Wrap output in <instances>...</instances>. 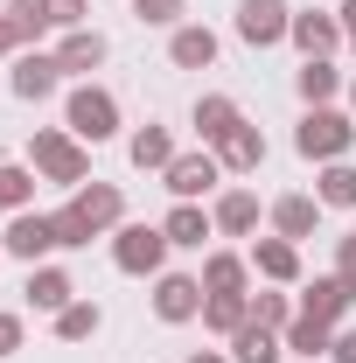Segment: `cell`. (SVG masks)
<instances>
[{
  "label": "cell",
  "mask_w": 356,
  "mask_h": 363,
  "mask_svg": "<svg viewBox=\"0 0 356 363\" xmlns=\"http://www.w3.org/2000/svg\"><path fill=\"white\" fill-rule=\"evenodd\" d=\"M126 224V196H119V182H98L91 175L63 210H56V252H84L91 238H112V230Z\"/></svg>",
  "instance_id": "obj_1"
},
{
  "label": "cell",
  "mask_w": 356,
  "mask_h": 363,
  "mask_svg": "<svg viewBox=\"0 0 356 363\" xmlns=\"http://www.w3.org/2000/svg\"><path fill=\"white\" fill-rule=\"evenodd\" d=\"M28 168L43 182H63V189H84L91 182V147L70 126H35L28 133Z\"/></svg>",
  "instance_id": "obj_2"
},
{
  "label": "cell",
  "mask_w": 356,
  "mask_h": 363,
  "mask_svg": "<svg viewBox=\"0 0 356 363\" xmlns=\"http://www.w3.org/2000/svg\"><path fill=\"white\" fill-rule=\"evenodd\" d=\"M294 147L308 154L314 168H321V161H350V147H356V112H343V105H308V112H301V126H294Z\"/></svg>",
  "instance_id": "obj_3"
},
{
  "label": "cell",
  "mask_w": 356,
  "mask_h": 363,
  "mask_svg": "<svg viewBox=\"0 0 356 363\" xmlns=\"http://www.w3.org/2000/svg\"><path fill=\"white\" fill-rule=\"evenodd\" d=\"M63 126L84 140V147H105V140H119V98L105 84H77L63 98Z\"/></svg>",
  "instance_id": "obj_4"
},
{
  "label": "cell",
  "mask_w": 356,
  "mask_h": 363,
  "mask_svg": "<svg viewBox=\"0 0 356 363\" xmlns=\"http://www.w3.org/2000/svg\"><path fill=\"white\" fill-rule=\"evenodd\" d=\"M168 230L161 224H119L112 230V266L119 272H133V279H161L168 272Z\"/></svg>",
  "instance_id": "obj_5"
},
{
  "label": "cell",
  "mask_w": 356,
  "mask_h": 363,
  "mask_svg": "<svg viewBox=\"0 0 356 363\" xmlns=\"http://www.w3.org/2000/svg\"><path fill=\"white\" fill-rule=\"evenodd\" d=\"M0 252L21 259V266H43L49 252H56V217H43V210H14V217H7V238H0Z\"/></svg>",
  "instance_id": "obj_6"
},
{
  "label": "cell",
  "mask_w": 356,
  "mask_h": 363,
  "mask_svg": "<svg viewBox=\"0 0 356 363\" xmlns=\"http://www.w3.org/2000/svg\"><path fill=\"white\" fill-rule=\"evenodd\" d=\"M56 84H63V63H56V49H21V56H14V70H7V91H14L21 105H43V98H56Z\"/></svg>",
  "instance_id": "obj_7"
},
{
  "label": "cell",
  "mask_w": 356,
  "mask_h": 363,
  "mask_svg": "<svg viewBox=\"0 0 356 363\" xmlns=\"http://www.w3.org/2000/svg\"><path fill=\"white\" fill-rule=\"evenodd\" d=\"M203 279L196 272H161L154 279V315L168 321V328H182V321H203Z\"/></svg>",
  "instance_id": "obj_8"
},
{
  "label": "cell",
  "mask_w": 356,
  "mask_h": 363,
  "mask_svg": "<svg viewBox=\"0 0 356 363\" xmlns=\"http://www.w3.org/2000/svg\"><path fill=\"white\" fill-rule=\"evenodd\" d=\"M161 182H168V196H175V203H196V196H210V189L223 182V161L210 154V147H196V154H175Z\"/></svg>",
  "instance_id": "obj_9"
},
{
  "label": "cell",
  "mask_w": 356,
  "mask_h": 363,
  "mask_svg": "<svg viewBox=\"0 0 356 363\" xmlns=\"http://www.w3.org/2000/svg\"><path fill=\"white\" fill-rule=\"evenodd\" d=\"M287 28H294L287 0H238V43L272 49V43H287Z\"/></svg>",
  "instance_id": "obj_10"
},
{
  "label": "cell",
  "mask_w": 356,
  "mask_h": 363,
  "mask_svg": "<svg viewBox=\"0 0 356 363\" xmlns=\"http://www.w3.org/2000/svg\"><path fill=\"white\" fill-rule=\"evenodd\" d=\"M356 308V279H343V272H321V279H308L301 286V315H321L343 328V315Z\"/></svg>",
  "instance_id": "obj_11"
},
{
  "label": "cell",
  "mask_w": 356,
  "mask_h": 363,
  "mask_svg": "<svg viewBox=\"0 0 356 363\" xmlns=\"http://www.w3.org/2000/svg\"><path fill=\"white\" fill-rule=\"evenodd\" d=\"M287 43L301 49V63H308V56H335V49L350 43V35H343V21H335V14H321V7H308V14H294Z\"/></svg>",
  "instance_id": "obj_12"
},
{
  "label": "cell",
  "mask_w": 356,
  "mask_h": 363,
  "mask_svg": "<svg viewBox=\"0 0 356 363\" xmlns=\"http://www.w3.org/2000/svg\"><path fill=\"white\" fill-rule=\"evenodd\" d=\"M252 272L266 286H301V245L294 238H252Z\"/></svg>",
  "instance_id": "obj_13"
},
{
  "label": "cell",
  "mask_w": 356,
  "mask_h": 363,
  "mask_svg": "<svg viewBox=\"0 0 356 363\" xmlns=\"http://www.w3.org/2000/svg\"><path fill=\"white\" fill-rule=\"evenodd\" d=\"M21 294H28V308H35V315L56 321L70 301H77V279H70L63 266H28V286H21Z\"/></svg>",
  "instance_id": "obj_14"
},
{
  "label": "cell",
  "mask_w": 356,
  "mask_h": 363,
  "mask_svg": "<svg viewBox=\"0 0 356 363\" xmlns=\"http://www.w3.org/2000/svg\"><path fill=\"white\" fill-rule=\"evenodd\" d=\"M105 56H112V43H105L98 28H70V35L56 43V63H63V77H84V84H91V70H98Z\"/></svg>",
  "instance_id": "obj_15"
},
{
  "label": "cell",
  "mask_w": 356,
  "mask_h": 363,
  "mask_svg": "<svg viewBox=\"0 0 356 363\" xmlns=\"http://www.w3.org/2000/svg\"><path fill=\"white\" fill-rule=\"evenodd\" d=\"M238 126H245L238 98H223V91H203V98H196V133H203V147H223Z\"/></svg>",
  "instance_id": "obj_16"
},
{
  "label": "cell",
  "mask_w": 356,
  "mask_h": 363,
  "mask_svg": "<svg viewBox=\"0 0 356 363\" xmlns=\"http://www.w3.org/2000/svg\"><path fill=\"white\" fill-rule=\"evenodd\" d=\"M210 224H217V238H252L259 230V196L252 189H223L210 203Z\"/></svg>",
  "instance_id": "obj_17"
},
{
  "label": "cell",
  "mask_w": 356,
  "mask_h": 363,
  "mask_svg": "<svg viewBox=\"0 0 356 363\" xmlns=\"http://www.w3.org/2000/svg\"><path fill=\"white\" fill-rule=\"evenodd\" d=\"M168 63H175V70H210V63H217V35H210L203 21H182L175 35H168Z\"/></svg>",
  "instance_id": "obj_18"
},
{
  "label": "cell",
  "mask_w": 356,
  "mask_h": 363,
  "mask_svg": "<svg viewBox=\"0 0 356 363\" xmlns=\"http://www.w3.org/2000/svg\"><path fill=\"white\" fill-rule=\"evenodd\" d=\"M266 217H272V238H294V245H301V238H314V224H321V203L294 189V196H279V203H272Z\"/></svg>",
  "instance_id": "obj_19"
},
{
  "label": "cell",
  "mask_w": 356,
  "mask_h": 363,
  "mask_svg": "<svg viewBox=\"0 0 356 363\" xmlns=\"http://www.w3.org/2000/svg\"><path fill=\"white\" fill-rule=\"evenodd\" d=\"M161 230H168V245H175V252H203V238H217V224H210V210H203V203H175V210L161 217Z\"/></svg>",
  "instance_id": "obj_20"
},
{
  "label": "cell",
  "mask_w": 356,
  "mask_h": 363,
  "mask_svg": "<svg viewBox=\"0 0 356 363\" xmlns=\"http://www.w3.org/2000/svg\"><path fill=\"white\" fill-rule=\"evenodd\" d=\"M210 154L223 161V175H259V161H266V133H259V126L245 119V126L223 140V147H210Z\"/></svg>",
  "instance_id": "obj_21"
},
{
  "label": "cell",
  "mask_w": 356,
  "mask_h": 363,
  "mask_svg": "<svg viewBox=\"0 0 356 363\" xmlns=\"http://www.w3.org/2000/svg\"><path fill=\"white\" fill-rule=\"evenodd\" d=\"M126 154H133L140 175H168V161H175V133H168V126H140V133L126 140Z\"/></svg>",
  "instance_id": "obj_22"
},
{
  "label": "cell",
  "mask_w": 356,
  "mask_h": 363,
  "mask_svg": "<svg viewBox=\"0 0 356 363\" xmlns=\"http://www.w3.org/2000/svg\"><path fill=\"white\" fill-rule=\"evenodd\" d=\"M279 357H287V335H279V328L245 321V328L230 335V363H279Z\"/></svg>",
  "instance_id": "obj_23"
},
{
  "label": "cell",
  "mask_w": 356,
  "mask_h": 363,
  "mask_svg": "<svg viewBox=\"0 0 356 363\" xmlns=\"http://www.w3.org/2000/svg\"><path fill=\"white\" fill-rule=\"evenodd\" d=\"M196 279H203V294H245V286H252V259H238V252H210Z\"/></svg>",
  "instance_id": "obj_24"
},
{
  "label": "cell",
  "mask_w": 356,
  "mask_h": 363,
  "mask_svg": "<svg viewBox=\"0 0 356 363\" xmlns=\"http://www.w3.org/2000/svg\"><path fill=\"white\" fill-rule=\"evenodd\" d=\"M294 91H301V105H335V91H343V70H335L328 56H308V63L294 70Z\"/></svg>",
  "instance_id": "obj_25"
},
{
  "label": "cell",
  "mask_w": 356,
  "mask_h": 363,
  "mask_svg": "<svg viewBox=\"0 0 356 363\" xmlns=\"http://www.w3.org/2000/svg\"><path fill=\"white\" fill-rule=\"evenodd\" d=\"M287 350H294V357H328V350H335V321H321V315H294L287 321Z\"/></svg>",
  "instance_id": "obj_26"
},
{
  "label": "cell",
  "mask_w": 356,
  "mask_h": 363,
  "mask_svg": "<svg viewBox=\"0 0 356 363\" xmlns=\"http://www.w3.org/2000/svg\"><path fill=\"white\" fill-rule=\"evenodd\" d=\"M314 203H321V210H356V168H350V161H321Z\"/></svg>",
  "instance_id": "obj_27"
},
{
  "label": "cell",
  "mask_w": 356,
  "mask_h": 363,
  "mask_svg": "<svg viewBox=\"0 0 356 363\" xmlns=\"http://www.w3.org/2000/svg\"><path fill=\"white\" fill-rule=\"evenodd\" d=\"M245 321H252V294H210V301H203V328L223 335V342H230Z\"/></svg>",
  "instance_id": "obj_28"
},
{
  "label": "cell",
  "mask_w": 356,
  "mask_h": 363,
  "mask_svg": "<svg viewBox=\"0 0 356 363\" xmlns=\"http://www.w3.org/2000/svg\"><path fill=\"white\" fill-rule=\"evenodd\" d=\"M49 328H56V342H91V335H98V328H105V308H98V301H91V294H77V301H70V308H63V315L49 321Z\"/></svg>",
  "instance_id": "obj_29"
},
{
  "label": "cell",
  "mask_w": 356,
  "mask_h": 363,
  "mask_svg": "<svg viewBox=\"0 0 356 363\" xmlns=\"http://www.w3.org/2000/svg\"><path fill=\"white\" fill-rule=\"evenodd\" d=\"M35 168H28V161H0V210H7V217H14V210H28V203H35Z\"/></svg>",
  "instance_id": "obj_30"
},
{
  "label": "cell",
  "mask_w": 356,
  "mask_h": 363,
  "mask_svg": "<svg viewBox=\"0 0 356 363\" xmlns=\"http://www.w3.org/2000/svg\"><path fill=\"white\" fill-rule=\"evenodd\" d=\"M301 315V301H294V294H279V286H272V294H252V321H259V328H279V335H287V321Z\"/></svg>",
  "instance_id": "obj_31"
},
{
  "label": "cell",
  "mask_w": 356,
  "mask_h": 363,
  "mask_svg": "<svg viewBox=\"0 0 356 363\" xmlns=\"http://www.w3.org/2000/svg\"><path fill=\"white\" fill-rule=\"evenodd\" d=\"M43 7V21L56 35H70V28H91V0H35Z\"/></svg>",
  "instance_id": "obj_32"
},
{
  "label": "cell",
  "mask_w": 356,
  "mask_h": 363,
  "mask_svg": "<svg viewBox=\"0 0 356 363\" xmlns=\"http://www.w3.org/2000/svg\"><path fill=\"white\" fill-rule=\"evenodd\" d=\"M182 7H189V0H133V14L147 28H182Z\"/></svg>",
  "instance_id": "obj_33"
},
{
  "label": "cell",
  "mask_w": 356,
  "mask_h": 363,
  "mask_svg": "<svg viewBox=\"0 0 356 363\" xmlns=\"http://www.w3.org/2000/svg\"><path fill=\"white\" fill-rule=\"evenodd\" d=\"M7 14L21 21V35H28V43H35V35H49V21H43V7H35V0H14Z\"/></svg>",
  "instance_id": "obj_34"
},
{
  "label": "cell",
  "mask_w": 356,
  "mask_h": 363,
  "mask_svg": "<svg viewBox=\"0 0 356 363\" xmlns=\"http://www.w3.org/2000/svg\"><path fill=\"white\" fill-rule=\"evenodd\" d=\"M21 49H28L21 21H14V14H0V56H21Z\"/></svg>",
  "instance_id": "obj_35"
},
{
  "label": "cell",
  "mask_w": 356,
  "mask_h": 363,
  "mask_svg": "<svg viewBox=\"0 0 356 363\" xmlns=\"http://www.w3.org/2000/svg\"><path fill=\"white\" fill-rule=\"evenodd\" d=\"M335 272H343V279H356V230H343V238H335Z\"/></svg>",
  "instance_id": "obj_36"
},
{
  "label": "cell",
  "mask_w": 356,
  "mask_h": 363,
  "mask_svg": "<svg viewBox=\"0 0 356 363\" xmlns=\"http://www.w3.org/2000/svg\"><path fill=\"white\" fill-rule=\"evenodd\" d=\"M14 350H21V315L0 308V357H14Z\"/></svg>",
  "instance_id": "obj_37"
},
{
  "label": "cell",
  "mask_w": 356,
  "mask_h": 363,
  "mask_svg": "<svg viewBox=\"0 0 356 363\" xmlns=\"http://www.w3.org/2000/svg\"><path fill=\"white\" fill-rule=\"evenodd\" d=\"M335 363H356V328H335V350H328Z\"/></svg>",
  "instance_id": "obj_38"
},
{
  "label": "cell",
  "mask_w": 356,
  "mask_h": 363,
  "mask_svg": "<svg viewBox=\"0 0 356 363\" xmlns=\"http://www.w3.org/2000/svg\"><path fill=\"white\" fill-rule=\"evenodd\" d=\"M335 21H343V35H350V49H356V0H343V7H335Z\"/></svg>",
  "instance_id": "obj_39"
},
{
  "label": "cell",
  "mask_w": 356,
  "mask_h": 363,
  "mask_svg": "<svg viewBox=\"0 0 356 363\" xmlns=\"http://www.w3.org/2000/svg\"><path fill=\"white\" fill-rule=\"evenodd\" d=\"M189 363H230V350H196Z\"/></svg>",
  "instance_id": "obj_40"
},
{
  "label": "cell",
  "mask_w": 356,
  "mask_h": 363,
  "mask_svg": "<svg viewBox=\"0 0 356 363\" xmlns=\"http://www.w3.org/2000/svg\"><path fill=\"white\" fill-rule=\"evenodd\" d=\"M350 112H356V84H350Z\"/></svg>",
  "instance_id": "obj_41"
},
{
  "label": "cell",
  "mask_w": 356,
  "mask_h": 363,
  "mask_svg": "<svg viewBox=\"0 0 356 363\" xmlns=\"http://www.w3.org/2000/svg\"><path fill=\"white\" fill-rule=\"evenodd\" d=\"M0 217H7V210H0Z\"/></svg>",
  "instance_id": "obj_42"
}]
</instances>
